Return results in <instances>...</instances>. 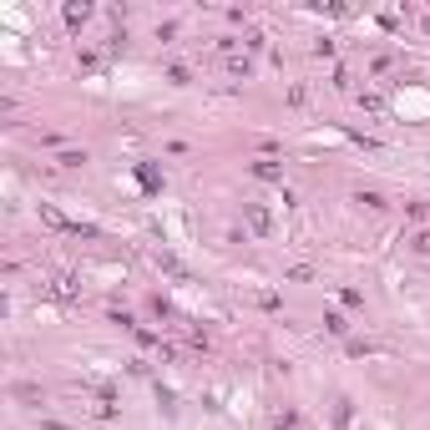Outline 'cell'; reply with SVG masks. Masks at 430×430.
<instances>
[{
    "label": "cell",
    "mask_w": 430,
    "mask_h": 430,
    "mask_svg": "<svg viewBox=\"0 0 430 430\" xmlns=\"http://www.w3.org/2000/svg\"><path fill=\"white\" fill-rule=\"evenodd\" d=\"M355 420V405H349V395H339V400H334V425H349Z\"/></svg>",
    "instance_id": "cell-5"
},
{
    "label": "cell",
    "mask_w": 430,
    "mask_h": 430,
    "mask_svg": "<svg viewBox=\"0 0 430 430\" xmlns=\"http://www.w3.org/2000/svg\"><path fill=\"white\" fill-rule=\"evenodd\" d=\"M253 178H259V183H279V178H283V167L274 162V157H259V162H253Z\"/></svg>",
    "instance_id": "cell-3"
},
{
    "label": "cell",
    "mask_w": 430,
    "mask_h": 430,
    "mask_svg": "<svg viewBox=\"0 0 430 430\" xmlns=\"http://www.w3.org/2000/svg\"><path fill=\"white\" fill-rule=\"evenodd\" d=\"M405 213L415 218V223H430V208H425V203H405Z\"/></svg>",
    "instance_id": "cell-11"
},
{
    "label": "cell",
    "mask_w": 430,
    "mask_h": 430,
    "mask_svg": "<svg viewBox=\"0 0 430 430\" xmlns=\"http://www.w3.org/2000/svg\"><path fill=\"white\" fill-rule=\"evenodd\" d=\"M61 15H66V26H71V30H82V26L91 21V6H86V0H71V6L61 10Z\"/></svg>",
    "instance_id": "cell-2"
},
{
    "label": "cell",
    "mask_w": 430,
    "mask_h": 430,
    "mask_svg": "<svg viewBox=\"0 0 430 430\" xmlns=\"http://www.w3.org/2000/svg\"><path fill=\"white\" fill-rule=\"evenodd\" d=\"M228 71H233V76H248V71H253V61H248V56H233V61H228Z\"/></svg>",
    "instance_id": "cell-10"
},
{
    "label": "cell",
    "mask_w": 430,
    "mask_h": 430,
    "mask_svg": "<svg viewBox=\"0 0 430 430\" xmlns=\"http://www.w3.org/2000/svg\"><path fill=\"white\" fill-rule=\"evenodd\" d=\"M294 425H299V415H294V410H283V415L274 420V430H294Z\"/></svg>",
    "instance_id": "cell-12"
},
{
    "label": "cell",
    "mask_w": 430,
    "mask_h": 430,
    "mask_svg": "<svg viewBox=\"0 0 430 430\" xmlns=\"http://www.w3.org/2000/svg\"><path fill=\"white\" fill-rule=\"evenodd\" d=\"M324 329H329V334H349V324H344V314H324Z\"/></svg>",
    "instance_id": "cell-8"
},
{
    "label": "cell",
    "mask_w": 430,
    "mask_h": 430,
    "mask_svg": "<svg viewBox=\"0 0 430 430\" xmlns=\"http://www.w3.org/2000/svg\"><path fill=\"white\" fill-rule=\"evenodd\" d=\"M243 218H248V228L259 238H274V213H268L263 203H243Z\"/></svg>",
    "instance_id": "cell-1"
},
{
    "label": "cell",
    "mask_w": 430,
    "mask_h": 430,
    "mask_svg": "<svg viewBox=\"0 0 430 430\" xmlns=\"http://www.w3.org/2000/svg\"><path fill=\"white\" fill-rule=\"evenodd\" d=\"M137 178H142V187H147V193H157V187H162V172H157L152 162H142V167H137Z\"/></svg>",
    "instance_id": "cell-4"
},
{
    "label": "cell",
    "mask_w": 430,
    "mask_h": 430,
    "mask_svg": "<svg viewBox=\"0 0 430 430\" xmlns=\"http://www.w3.org/2000/svg\"><path fill=\"white\" fill-rule=\"evenodd\" d=\"M56 162H61V167H86V152H61Z\"/></svg>",
    "instance_id": "cell-9"
},
{
    "label": "cell",
    "mask_w": 430,
    "mask_h": 430,
    "mask_svg": "<svg viewBox=\"0 0 430 430\" xmlns=\"http://www.w3.org/2000/svg\"><path fill=\"white\" fill-rule=\"evenodd\" d=\"M355 203H359V208H370V213H380V208H390V203L380 198V193H355Z\"/></svg>",
    "instance_id": "cell-6"
},
{
    "label": "cell",
    "mask_w": 430,
    "mask_h": 430,
    "mask_svg": "<svg viewBox=\"0 0 430 430\" xmlns=\"http://www.w3.org/2000/svg\"><path fill=\"white\" fill-rule=\"evenodd\" d=\"M420 30H425V36H430V15H420Z\"/></svg>",
    "instance_id": "cell-13"
},
{
    "label": "cell",
    "mask_w": 430,
    "mask_h": 430,
    "mask_svg": "<svg viewBox=\"0 0 430 430\" xmlns=\"http://www.w3.org/2000/svg\"><path fill=\"white\" fill-rule=\"evenodd\" d=\"M410 248H415V253H430V228H415V233H410Z\"/></svg>",
    "instance_id": "cell-7"
}]
</instances>
